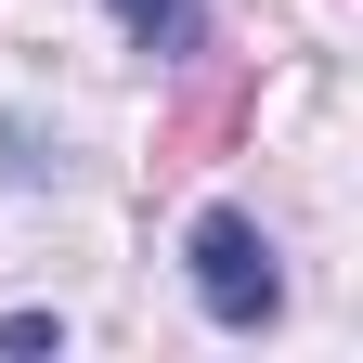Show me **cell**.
I'll use <instances>...</instances> for the list:
<instances>
[{"label":"cell","instance_id":"obj_3","mask_svg":"<svg viewBox=\"0 0 363 363\" xmlns=\"http://www.w3.org/2000/svg\"><path fill=\"white\" fill-rule=\"evenodd\" d=\"M0 350H65V325L52 311H0Z\"/></svg>","mask_w":363,"mask_h":363},{"label":"cell","instance_id":"obj_4","mask_svg":"<svg viewBox=\"0 0 363 363\" xmlns=\"http://www.w3.org/2000/svg\"><path fill=\"white\" fill-rule=\"evenodd\" d=\"M39 169H52V156H39V130H13V117H0V182H39Z\"/></svg>","mask_w":363,"mask_h":363},{"label":"cell","instance_id":"obj_1","mask_svg":"<svg viewBox=\"0 0 363 363\" xmlns=\"http://www.w3.org/2000/svg\"><path fill=\"white\" fill-rule=\"evenodd\" d=\"M182 272H195V311L208 325L259 337L272 311H286V272H272V234L247 208H195V234H182Z\"/></svg>","mask_w":363,"mask_h":363},{"label":"cell","instance_id":"obj_2","mask_svg":"<svg viewBox=\"0 0 363 363\" xmlns=\"http://www.w3.org/2000/svg\"><path fill=\"white\" fill-rule=\"evenodd\" d=\"M104 13L130 26V52H195L208 39V0H104Z\"/></svg>","mask_w":363,"mask_h":363}]
</instances>
